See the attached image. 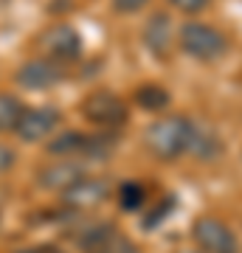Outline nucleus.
<instances>
[{
    "mask_svg": "<svg viewBox=\"0 0 242 253\" xmlns=\"http://www.w3.org/2000/svg\"><path fill=\"white\" fill-rule=\"evenodd\" d=\"M82 116L88 118L90 124L113 129V126H121L127 121V104L113 93L99 90V93H90L88 99L82 101Z\"/></svg>",
    "mask_w": 242,
    "mask_h": 253,
    "instance_id": "nucleus-3",
    "label": "nucleus"
},
{
    "mask_svg": "<svg viewBox=\"0 0 242 253\" xmlns=\"http://www.w3.org/2000/svg\"><path fill=\"white\" fill-rule=\"evenodd\" d=\"M180 48L192 59L214 62V59H220L228 51V37L220 28L208 26V23H186L180 28Z\"/></svg>",
    "mask_w": 242,
    "mask_h": 253,
    "instance_id": "nucleus-2",
    "label": "nucleus"
},
{
    "mask_svg": "<svg viewBox=\"0 0 242 253\" xmlns=\"http://www.w3.org/2000/svg\"><path fill=\"white\" fill-rule=\"evenodd\" d=\"M144 42L146 48L158 56H166L169 51V42H172V23H169V14H152L144 26Z\"/></svg>",
    "mask_w": 242,
    "mask_h": 253,
    "instance_id": "nucleus-10",
    "label": "nucleus"
},
{
    "mask_svg": "<svg viewBox=\"0 0 242 253\" xmlns=\"http://www.w3.org/2000/svg\"><path fill=\"white\" fill-rule=\"evenodd\" d=\"M192 236H194V245H197L200 253H240L234 231L228 225H223L220 219L211 217L197 219L194 228H192Z\"/></svg>",
    "mask_w": 242,
    "mask_h": 253,
    "instance_id": "nucleus-4",
    "label": "nucleus"
},
{
    "mask_svg": "<svg viewBox=\"0 0 242 253\" xmlns=\"http://www.w3.org/2000/svg\"><path fill=\"white\" fill-rule=\"evenodd\" d=\"M82 174L79 169L73 166V163H59V166H51V169H45L43 174H40V183H43L45 189H68L71 183H76Z\"/></svg>",
    "mask_w": 242,
    "mask_h": 253,
    "instance_id": "nucleus-11",
    "label": "nucleus"
},
{
    "mask_svg": "<svg viewBox=\"0 0 242 253\" xmlns=\"http://www.w3.org/2000/svg\"><path fill=\"white\" fill-rule=\"evenodd\" d=\"M110 194V186L101 177H79L76 183H71L68 189L62 191L65 206L71 208H93L104 203Z\"/></svg>",
    "mask_w": 242,
    "mask_h": 253,
    "instance_id": "nucleus-8",
    "label": "nucleus"
},
{
    "mask_svg": "<svg viewBox=\"0 0 242 253\" xmlns=\"http://www.w3.org/2000/svg\"><path fill=\"white\" fill-rule=\"evenodd\" d=\"M65 79V68L54 59H31V62L20 65L14 73V82L26 90H48Z\"/></svg>",
    "mask_w": 242,
    "mask_h": 253,
    "instance_id": "nucleus-6",
    "label": "nucleus"
},
{
    "mask_svg": "<svg viewBox=\"0 0 242 253\" xmlns=\"http://www.w3.org/2000/svg\"><path fill=\"white\" fill-rule=\"evenodd\" d=\"M118 203H121V208H127V211H135V208L144 206V186H138V183H121V189H118Z\"/></svg>",
    "mask_w": 242,
    "mask_h": 253,
    "instance_id": "nucleus-14",
    "label": "nucleus"
},
{
    "mask_svg": "<svg viewBox=\"0 0 242 253\" xmlns=\"http://www.w3.org/2000/svg\"><path fill=\"white\" fill-rule=\"evenodd\" d=\"M194 129L197 126L192 124L189 118L166 116L146 129V146H149V152L155 158L175 161V158H180L183 152L192 149V144H194Z\"/></svg>",
    "mask_w": 242,
    "mask_h": 253,
    "instance_id": "nucleus-1",
    "label": "nucleus"
},
{
    "mask_svg": "<svg viewBox=\"0 0 242 253\" xmlns=\"http://www.w3.org/2000/svg\"><path fill=\"white\" fill-rule=\"evenodd\" d=\"M56 124H59V113H56L54 107H34V110H26L23 113V118H20L17 124V132L23 141H43V138H48L51 132L56 129Z\"/></svg>",
    "mask_w": 242,
    "mask_h": 253,
    "instance_id": "nucleus-7",
    "label": "nucleus"
},
{
    "mask_svg": "<svg viewBox=\"0 0 242 253\" xmlns=\"http://www.w3.org/2000/svg\"><path fill=\"white\" fill-rule=\"evenodd\" d=\"M82 248L88 253H138L127 236H121L116 228H110V225L93 228V231L82 239Z\"/></svg>",
    "mask_w": 242,
    "mask_h": 253,
    "instance_id": "nucleus-9",
    "label": "nucleus"
},
{
    "mask_svg": "<svg viewBox=\"0 0 242 253\" xmlns=\"http://www.w3.org/2000/svg\"><path fill=\"white\" fill-rule=\"evenodd\" d=\"M175 9L186 11V14H197V11H203L208 6V0H169Z\"/></svg>",
    "mask_w": 242,
    "mask_h": 253,
    "instance_id": "nucleus-15",
    "label": "nucleus"
},
{
    "mask_svg": "<svg viewBox=\"0 0 242 253\" xmlns=\"http://www.w3.org/2000/svg\"><path fill=\"white\" fill-rule=\"evenodd\" d=\"M135 101H138V107L155 113V110H163L169 104V93L163 90L161 84H144V87L135 90Z\"/></svg>",
    "mask_w": 242,
    "mask_h": 253,
    "instance_id": "nucleus-13",
    "label": "nucleus"
},
{
    "mask_svg": "<svg viewBox=\"0 0 242 253\" xmlns=\"http://www.w3.org/2000/svg\"><path fill=\"white\" fill-rule=\"evenodd\" d=\"M43 51L48 54V59H54V62H73V59H79L82 54V37L79 31L68 23H59V26L48 28L43 34Z\"/></svg>",
    "mask_w": 242,
    "mask_h": 253,
    "instance_id": "nucleus-5",
    "label": "nucleus"
},
{
    "mask_svg": "<svg viewBox=\"0 0 242 253\" xmlns=\"http://www.w3.org/2000/svg\"><path fill=\"white\" fill-rule=\"evenodd\" d=\"M26 253H62V251H56V248H37V251H26Z\"/></svg>",
    "mask_w": 242,
    "mask_h": 253,
    "instance_id": "nucleus-19",
    "label": "nucleus"
},
{
    "mask_svg": "<svg viewBox=\"0 0 242 253\" xmlns=\"http://www.w3.org/2000/svg\"><path fill=\"white\" fill-rule=\"evenodd\" d=\"M23 113H26V107H23L14 96L0 93V132H11V129H17Z\"/></svg>",
    "mask_w": 242,
    "mask_h": 253,
    "instance_id": "nucleus-12",
    "label": "nucleus"
},
{
    "mask_svg": "<svg viewBox=\"0 0 242 253\" xmlns=\"http://www.w3.org/2000/svg\"><path fill=\"white\" fill-rule=\"evenodd\" d=\"M169 208H172V200H166V203H163V208H161V206L155 208L152 214H149V217H146V228L158 225V219H163V217H166V211H169Z\"/></svg>",
    "mask_w": 242,
    "mask_h": 253,
    "instance_id": "nucleus-17",
    "label": "nucleus"
},
{
    "mask_svg": "<svg viewBox=\"0 0 242 253\" xmlns=\"http://www.w3.org/2000/svg\"><path fill=\"white\" fill-rule=\"evenodd\" d=\"M14 166V152H11L9 146L0 144V172H6V169H11Z\"/></svg>",
    "mask_w": 242,
    "mask_h": 253,
    "instance_id": "nucleus-18",
    "label": "nucleus"
},
{
    "mask_svg": "<svg viewBox=\"0 0 242 253\" xmlns=\"http://www.w3.org/2000/svg\"><path fill=\"white\" fill-rule=\"evenodd\" d=\"M149 0H113V9L118 11V14H135L138 9H144Z\"/></svg>",
    "mask_w": 242,
    "mask_h": 253,
    "instance_id": "nucleus-16",
    "label": "nucleus"
}]
</instances>
